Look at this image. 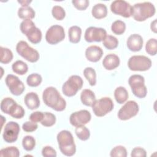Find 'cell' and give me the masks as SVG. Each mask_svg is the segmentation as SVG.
Wrapping results in <instances>:
<instances>
[{"label":"cell","mask_w":157,"mask_h":157,"mask_svg":"<svg viewBox=\"0 0 157 157\" xmlns=\"http://www.w3.org/2000/svg\"><path fill=\"white\" fill-rule=\"evenodd\" d=\"M42 155L44 157H55L56 151L51 146H45L42 150Z\"/></svg>","instance_id":"obj_43"},{"label":"cell","mask_w":157,"mask_h":157,"mask_svg":"<svg viewBox=\"0 0 157 157\" xmlns=\"http://www.w3.org/2000/svg\"><path fill=\"white\" fill-rule=\"evenodd\" d=\"M145 50L146 52L151 56L156 55L157 52V41L156 39L151 38L147 42Z\"/></svg>","instance_id":"obj_37"},{"label":"cell","mask_w":157,"mask_h":157,"mask_svg":"<svg viewBox=\"0 0 157 157\" xmlns=\"http://www.w3.org/2000/svg\"><path fill=\"white\" fill-rule=\"evenodd\" d=\"M107 36V32L102 28L90 26L88 28L85 33L84 38L88 42L103 41Z\"/></svg>","instance_id":"obj_15"},{"label":"cell","mask_w":157,"mask_h":157,"mask_svg":"<svg viewBox=\"0 0 157 157\" xmlns=\"http://www.w3.org/2000/svg\"><path fill=\"white\" fill-rule=\"evenodd\" d=\"M102 49L97 45L90 46L85 50V56L86 59L91 62H98L102 58Z\"/></svg>","instance_id":"obj_18"},{"label":"cell","mask_w":157,"mask_h":157,"mask_svg":"<svg viewBox=\"0 0 157 157\" xmlns=\"http://www.w3.org/2000/svg\"><path fill=\"white\" fill-rule=\"evenodd\" d=\"M53 17L57 20H62L66 16L64 9L60 6H55L52 10Z\"/></svg>","instance_id":"obj_40"},{"label":"cell","mask_w":157,"mask_h":157,"mask_svg":"<svg viewBox=\"0 0 157 157\" xmlns=\"http://www.w3.org/2000/svg\"><path fill=\"white\" fill-rule=\"evenodd\" d=\"M0 156L2 157H18L20 151L16 147H7L0 150Z\"/></svg>","instance_id":"obj_28"},{"label":"cell","mask_w":157,"mask_h":157,"mask_svg":"<svg viewBox=\"0 0 157 157\" xmlns=\"http://www.w3.org/2000/svg\"><path fill=\"white\" fill-rule=\"evenodd\" d=\"M21 32L25 34L29 42L34 44H39L42 40V32L36 26L31 20H23L20 25Z\"/></svg>","instance_id":"obj_4"},{"label":"cell","mask_w":157,"mask_h":157,"mask_svg":"<svg viewBox=\"0 0 157 157\" xmlns=\"http://www.w3.org/2000/svg\"><path fill=\"white\" fill-rule=\"evenodd\" d=\"M22 145L26 151H32L36 147V140L31 136H26L22 140Z\"/></svg>","instance_id":"obj_36"},{"label":"cell","mask_w":157,"mask_h":157,"mask_svg":"<svg viewBox=\"0 0 157 157\" xmlns=\"http://www.w3.org/2000/svg\"><path fill=\"white\" fill-rule=\"evenodd\" d=\"M65 38V32L62 26L54 25L50 26L46 32L45 40L51 45H55L63 40Z\"/></svg>","instance_id":"obj_10"},{"label":"cell","mask_w":157,"mask_h":157,"mask_svg":"<svg viewBox=\"0 0 157 157\" xmlns=\"http://www.w3.org/2000/svg\"><path fill=\"white\" fill-rule=\"evenodd\" d=\"M114 97L116 101L120 104L124 103L128 99L129 94L126 89L123 86L117 87L114 91Z\"/></svg>","instance_id":"obj_24"},{"label":"cell","mask_w":157,"mask_h":157,"mask_svg":"<svg viewBox=\"0 0 157 157\" xmlns=\"http://www.w3.org/2000/svg\"><path fill=\"white\" fill-rule=\"evenodd\" d=\"M120 63L119 57L115 54L110 53L105 56L102 61V65L105 69L111 71L117 68L120 65Z\"/></svg>","instance_id":"obj_19"},{"label":"cell","mask_w":157,"mask_h":157,"mask_svg":"<svg viewBox=\"0 0 157 157\" xmlns=\"http://www.w3.org/2000/svg\"><path fill=\"white\" fill-rule=\"evenodd\" d=\"M128 83L134 95L139 98H144L147 96V88L145 85V79L142 75L134 74L129 77Z\"/></svg>","instance_id":"obj_5"},{"label":"cell","mask_w":157,"mask_h":157,"mask_svg":"<svg viewBox=\"0 0 157 157\" xmlns=\"http://www.w3.org/2000/svg\"><path fill=\"white\" fill-rule=\"evenodd\" d=\"M1 50V58L0 61L3 64L9 63L13 59V53L12 52L7 48L3 47H0Z\"/></svg>","instance_id":"obj_31"},{"label":"cell","mask_w":157,"mask_h":157,"mask_svg":"<svg viewBox=\"0 0 157 157\" xmlns=\"http://www.w3.org/2000/svg\"><path fill=\"white\" fill-rule=\"evenodd\" d=\"M12 69L13 72L20 75L25 74L28 71V66L26 63L21 60H17L12 65Z\"/></svg>","instance_id":"obj_26"},{"label":"cell","mask_w":157,"mask_h":157,"mask_svg":"<svg viewBox=\"0 0 157 157\" xmlns=\"http://www.w3.org/2000/svg\"><path fill=\"white\" fill-rule=\"evenodd\" d=\"M111 30L114 34L121 35L123 34L126 30V24L121 20H116L112 24Z\"/></svg>","instance_id":"obj_34"},{"label":"cell","mask_w":157,"mask_h":157,"mask_svg":"<svg viewBox=\"0 0 157 157\" xmlns=\"http://www.w3.org/2000/svg\"><path fill=\"white\" fill-rule=\"evenodd\" d=\"M131 156L132 157H146L147 152L141 147H135L132 150Z\"/></svg>","instance_id":"obj_44"},{"label":"cell","mask_w":157,"mask_h":157,"mask_svg":"<svg viewBox=\"0 0 157 157\" xmlns=\"http://www.w3.org/2000/svg\"><path fill=\"white\" fill-rule=\"evenodd\" d=\"M91 107L94 115L97 117H101L111 112L113 109L114 104L111 98L104 97L96 100Z\"/></svg>","instance_id":"obj_9"},{"label":"cell","mask_w":157,"mask_h":157,"mask_svg":"<svg viewBox=\"0 0 157 157\" xmlns=\"http://www.w3.org/2000/svg\"><path fill=\"white\" fill-rule=\"evenodd\" d=\"M112 12L119 15L124 18H129L132 15V6L131 4L123 0H116L110 4Z\"/></svg>","instance_id":"obj_12"},{"label":"cell","mask_w":157,"mask_h":157,"mask_svg":"<svg viewBox=\"0 0 157 157\" xmlns=\"http://www.w3.org/2000/svg\"><path fill=\"white\" fill-rule=\"evenodd\" d=\"M38 128V125L36 123L33 121H26L22 125V129L24 131L27 132H31L35 131Z\"/></svg>","instance_id":"obj_42"},{"label":"cell","mask_w":157,"mask_h":157,"mask_svg":"<svg viewBox=\"0 0 157 157\" xmlns=\"http://www.w3.org/2000/svg\"><path fill=\"white\" fill-rule=\"evenodd\" d=\"M44 117V112H39V111H36L34 112H33L29 117V119L34 122V123H38V122H41Z\"/></svg>","instance_id":"obj_45"},{"label":"cell","mask_w":157,"mask_h":157,"mask_svg":"<svg viewBox=\"0 0 157 157\" xmlns=\"http://www.w3.org/2000/svg\"><path fill=\"white\" fill-rule=\"evenodd\" d=\"M20 126L15 121H9L4 126L2 134L3 139L7 143L15 142L20 132Z\"/></svg>","instance_id":"obj_13"},{"label":"cell","mask_w":157,"mask_h":157,"mask_svg":"<svg viewBox=\"0 0 157 157\" xmlns=\"http://www.w3.org/2000/svg\"><path fill=\"white\" fill-rule=\"evenodd\" d=\"M150 28L151 31L154 32L155 33H156V20H154L153 21H151L150 25Z\"/></svg>","instance_id":"obj_46"},{"label":"cell","mask_w":157,"mask_h":157,"mask_svg":"<svg viewBox=\"0 0 157 157\" xmlns=\"http://www.w3.org/2000/svg\"><path fill=\"white\" fill-rule=\"evenodd\" d=\"M25 104L30 110L37 109L40 105V100L38 95L34 92L27 93L24 98Z\"/></svg>","instance_id":"obj_20"},{"label":"cell","mask_w":157,"mask_h":157,"mask_svg":"<svg viewBox=\"0 0 157 157\" xmlns=\"http://www.w3.org/2000/svg\"><path fill=\"white\" fill-rule=\"evenodd\" d=\"M16 51L19 55L30 63L37 62L40 57L39 52L24 40H20L17 43Z\"/></svg>","instance_id":"obj_7"},{"label":"cell","mask_w":157,"mask_h":157,"mask_svg":"<svg viewBox=\"0 0 157 157\" xmlns=\"http://www.w3.org/2000/svg\"><path fill=\"white\" fill-rule=\"evenodd\" d=\"M91 118V113L87 110H80L72 113L69 117L70 123L77 127L87 124Z\"/></svg>","instance_id":"obj_16"},{"label":"cell","mask_w":157,"mask_h":157,"mask_svg":"<svg viewBox=\"0 0 157 157\" xmlns=\"http://www.w3.org/2000/svg\"><path fill=\"white\" fill-rule=\"evenodd\" d=\"M25 113V112L23 107L16 103L13 107V108L11 109L9 115L14 118L20 119L24 117Z\"/></svg>","instance_id":"obj_38"},{"label":"cell","mask_w":157,"mask_h":157,"mask_svg":"<svg viewBox=\"0 0 157 157\" xmlns=\"http://www.w3.org/2000/svg\"><path fill=\"white\" fill-rule=\"evenodd\" d=\"M57 141L61 152L65 156H72L76 152V146L71 132L63 130L57 134Z\"/></svg>","instance_id":"obj_2"},{"label":"cell","mask_w":157,"mask_h":157,"mask_svg":"<svg viewBox=\"0 0 157 157\" xmlns=\"http://www.w3.org/2000/svg\"><path fill=\"white\" fill-rule=\"evenodd\" d=\"M16 103L12 98L9 97L5 98L1 102V110L2 112L9 115L10 110Z\"/></svg>","instance_id":"obj_29"},{"label":"cell","mask_w":157,"mask_h":157,"mask_svg":"<svg viewBox=\"0 0 157 157\" xmlns=\"http://www.w3.org/2000/svg\"><path fill=\"white\" fill-rule=\"evenodd\" d=\"M82 35V29L76 25L72 26L68 31V36L70 42L77 44L80 42Z\"/></svg>","instance_id":"obj_23"},{"label":"cell","mask_w":157,"mask_h":157,"mask_svg":"<svg viewBox=\"0 0 157 157\" xmlns=\"http://www.w3.org/2000/svg\"><path fill=\"white\" fill-rule=\"evenodd\" d=\"M143 38L137 34H133L129 36L126 41V45L128 49L132 52H139L143 47Z\"/></svg>","instance_id":"obj_17"},{"label":"cell","mask_w":157,"mask_h":157,"mask_svg":"<svg viewBox=\"0 0 157 157\" xmlns=\"http://www.w3.org/2000/svg\"><path fill=\"white\" fill-rule=\"evenodd\" d=\"M139 110L137 103L134 101H129L126 102L119 110L118 118L123 121L128 120L135 117Z\"/></svg>","instance_id":"obj_11"},{"label":"cell","mask_w":157,"mask_h":157,"mask_svg":"<svg viewBox=\"0 0 157 157\" xmlns=\"http://www.w3.org/2000/svg\"><path fill=\"white\" fill-rule=\"evenodd\" d=\"M111 157H126L127 156V150L122 145H118L112 149L110 153Z\"/></svg>","instance_id":"obj_39"},{"label":"cell","mask_w":157,"mask_h":157,"mask_svg":"<svg viewBox=\"0 0 157 157\" xmlns=\"http://www.w3.org/2000/svg\"><path fill=\"white\" fill-rule=\"evenodd\" d=\"M72 3L77 9L84 10L88 7L90 2L88 0H74Z\"/></svg>","instance_id":"obj_41"},{"label":"cell","mask_w":157,"mask_h":157,"mask_svg":"<svg viewBox=\"0 0 157 157\" xmlns=\"http://www.w3.org/2000/svg\"><path fill=\"white\" fill-rule=\"evenodd\" d=\"M5 82L10 93L15 96H19L25 91L23 83L16 75L8 74L6 77Z\"/></svg>","instance_id":"obj_14"},{"label":"cell","mask_w":157,"mask_h":157,"mask_svg":"<svg viewBox=\"0 0 157 157\" xmlns=\"http://www.w3.org/2000/svg\"><path fill=\"white\" fill-rule=\"evenodd\" d=\"M104 46L108 50H113L118 45V39L111 35H107L103 40Z\"/></svg>","instance_id":"obj_32"},{"label":"cell","mask_w":157,"mask_h":157,"mask_svg":"<svg viewBox=\"0 0 157 157\" xmlns=\"http://www.w3.org/2000/svg\"><path fill=\"white\" fill-rule=\"evenodd\" d=\"M31 1H18V2L20 3L22 7H27L31 2Z\"/></svg>","instance_id":"obj_47"},{"label":"cell","mask_w":157,"mask_h":157,"mask_svg":"<svg viewBox=\"0 0 157 157\" xmlns=\"http://www.w3.org/2000/svg\"><path fill=\"white\" fill-rule=\"evenodd\" d=\"M128 66L131 71H146L151 67V61L144 55H134L129 59Z\"/></svg>","instance_id":"obj_8"},{"label":"cell","mask_w":157,"mask_h":157,"mask_svg":"<svg viewBox=\"0 0 157 157\" xmlns=\"http://www.w3.org/2000/svg\"><path fill=\"white\" fill-rule=\"evenodd\" d=\"M42 99L46 105L55 111H63L66 107L65 99L61 96L57 89L53 86L46 88L42 93Z\"/></svg>","instance_id":"obj_1"},{"label":"cell","mask_w":157,"mask_h":157,"mask_svg":"<svg viewBox=\"0 0 157 157\" xmlns=\"http://www.w3.org/2000/svg\"><path fill=\"white\" fill-rule=\"evenodd\" d=\"M35 15V11L29 6L20 7L18 10V16L21 19L31 20L34 18Z\"/></svg>","instance_id":"obj_25"},{"label":"cell","mask_w":157,"mask_h":157,"mask_svg":"<svg viewBox=\"0 0 157 157\" xmlns=\"http://www.w3.org/2000/svg\"><path fill=\"white\" fill-rule=\"evenodd\" d=\"M83 84V81L81 77L77 75H71L63 85L62 91L65 96L72 97L82 88Z\"/></svg>","instance_id":"obj_6"},{"label":"cell","mask_w":157,"mask_h":157,"mask_svg":"<svg viewBox=\"0 0 157 157\" xmlns=\"http://www.w3.org/2000/svg\"><path fill=\"white\" fill-rule=\"evenodd\" d=\"M75 132L77 137L83 141H85L90 138V130L85 126V125L79 126L76 127Z\"/></svg>","instance_id":"obj_30"},{"label":"cell","mask_w":157,"mask_h":157,"mask_svg":"<svg viewBox=\"0 0 157 157\" xmlns=\"http://www.w3.org/2000/svg\"><path fill=\"white\" fill-rule=\"evenodd\" d=\"M42 76L37 73H33L29 75L26 78V83L28 85L31 87L38 86L42 82Z\"/></svg>","instance_id":"obj_35"},{"label":"cell","mask_w":157,"mask_h":157,"mask_svg":"<svg viewBox=\"0 0 157 157\" xmlns=\"http://www.w3.org/2000/svg\"><path fill=\"white\" fill-rule=\"evenodd\" d=\"M80 100L85 105L91 107L96 99L93 91L89 89H84L80 94Z\"/></svg>","instance_id":"obj_21"},{"label":"cell","mask_w":157,"mask_h":157,"mask_svg":"<svg viewBox=\"0 0 157 157\" xmlns=\"http://www.w3.org/2000/svg\"><path fill=\"white\" fill-rule=\"evenodd\" d=\"M83 75L91 86H94L96 84V73L93 67H86L83 70Z\"/></svg>","instance_id":"obj_27"},{"label":"cell","mask_w":157,"mask_h":157,"mask_svg":"<svg viewBox=\"0 0 157 157\" xmlns=\"http://www.w3.org/2000/svg\"><path fill=\"white\" fill-rule=\"evenodd\" d=\"M156 12L154 5L150 2L136 3L132 6V15L137 21H144L153 17Z\"/></svg>","instance_id":"obj_3"},{"label":"cell","mask_w":157,"mask_h":157,"mask_svg":"<svg viewBox=\"0 0 157 157\" xmlns=\"http://www.w3.org/2000/svg\"><path fill=\"white\" fill-rule=\"evenodd\" d=\"M91 13L92 15L96 19L104 18L107 15V8L104 4H96L93 7Z\"/></svg>","instance_id":"obj_22"},{"label":"cell","mask_w":157,"mask_h":157,"mask_svg":"<svg viewBox=\"0 0 157 157\" xmlns=\"http://www.w3.org/2000/svg\"><path fill=\"white\" fill-rule=\"evenodd\" d=\"M56 116L51 112H44V117L40 123L45 127H50L54 125L56 123Z\"/></svg>","instance_id":"obj_33"}]
</instances>
